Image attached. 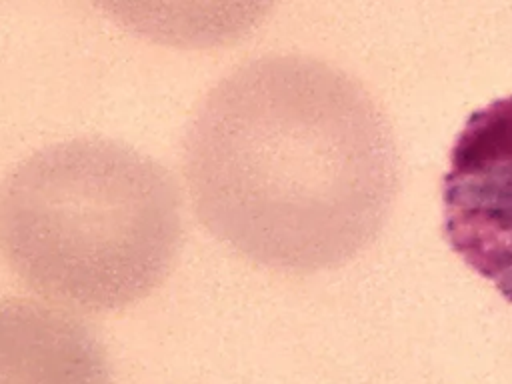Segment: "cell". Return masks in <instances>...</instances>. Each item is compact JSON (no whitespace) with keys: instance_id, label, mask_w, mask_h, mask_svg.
<instances>
[{"instance_id":"1","label":"cell","mask_w":512,"mask_h":384,"mask_svg":"<svg viewBox=\"0 0 512 384\" xmlns=\"http://www.w3.org/2000/svg\"><path fill=\"white\" fill-rule=\"evenodd\" d=\"M364 170L356 90L304 56H266L234 70L206 96L186 136L200 220L274 270H314L350 250Z\"/></svg>"},{"instance_id":"3","label":"cell","mask_w":512,"mask_h":384,"mask_svg":"<svg viewBox=\"0 0 512 384\" xmlns=\"http://www.w3.org/2000/svg\"><path fill=\"white\" fill-rule=\"evenodd\" d=\"M450 248L512 302V94L472 112L442 178Z\"/></svg>"},{"instance_id":"5","label":"cell","mask_w":512,"mask_h":384,"mask_svg":"<svg viewBox=\"0 0 512 384\" xmlns=\"http://www.w3.org/2000/svg\"><path fill=\"white\" fill-rule=\"evenodd\" d=\"M122 28L174 48H218L250 34L276 0H92Z\"/></svg>"},{"instance_id":"4","label":"cell","mask_w":512,"mask_h":384,"mask_svg":"<svg viewBox=\"0 0 512 384\" xmlns=\"http://www.w3.org/2000/svg\"><path fill=\"white\" fill-rule=\"evenodd\" d=\"M0 384H112L98 338L68 312L0 300Z\"/></svg>"},{"instance_id":"2","label":"cell","mask_w":512,"mask_h":384,"mask_svg":"<svg viewBox=\"0 0 512 384\" xmlns=\"http://www.w3.org/2000/svg\"><path fill=\"white\" fill-rule=\"evenodd\" d=\"M180 202L152 158L108 140H70L0 184V248L42 296L86 312L124 308L168 274Z\"/></svg>"}]
</instances>
